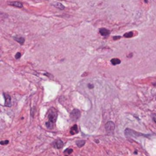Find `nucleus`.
Listing matches in <instances>:
<instances>
[{
	"label": "nucleus",
	"instance_id": "7",
	"mask_svg": "<svg viewBox=\"0 0 156 156\" xmlns=\"http://www.w3.org/2000/svg\"><path fill=\"white\" fill-rule=\"evenodd\" d=\"M78 133V126L76 124H75L70 130V134L71 135H76Z\"/></svg>",
	"mask_w": 156,
	"mask_h": 156
},
{
	"label": "nucleus",
	"instance_id": "5",
	"mask_svg": "<svg viewBox=\"0 0 156 156\" xmlns=\"http://www.w3.org/2000/svg\"><path fill=\"white\" fill-rule=\"evenodd\" d=\"M63 146H64V143H63V142L61 139H56L53 142V146L56 148H57V149H60V148L63 147Z\"/></svg>",
	"mask_w": 156,
	"mask_h": 156
},
{
	"label": "nucleus",
	"instance_id": "9",
	"mask_svg": "<svg viewBox=\"0 0 156 156\" xmlns=\"http://www.w3.org/2000/svg\"><path fill=\"white\" fill-rule=\"evenodd\" d=\"M13 39L15 40V41H17L18 43H19L21 45H23L24 41H25V40H24L23 37H14Z\"/></svg>",
	"mask_w": 156,
	"mask_h": 156
},
{
	"label": "nucleus",
	"instance_id": "12",
	"mask_svg": "<svg viewBox=\"0 0 156 156\" xmlns=\"http://www.w3.org/2000/svg\"><path fill=\"white\" fill-rule=\"evenodd\" d=\"M73 152V149L72 148H67L64 151V153L66 155H71Z\"/></svg>",
	"mask_w": 156,
	"mask_h": 156
},
{
	"label": "nucleus",
	"instance_id": "2",
	"mask_svg": "<svg viewBox=\"0 0 156 156\" xmlns=\"http://www.w3.org/2000/svg\"><path fill=\"white\" fill-rule=\"evenodd\" d=\"M81 117V112L80 110L78 109H74L72 112H71L70 117L71 119L74 121H76L78 120V119Z\"/></svg>",
	"mask_w": 156,
	"mask_h": 156
},
{
	"label": "nucleus",
	"instance_id": "14",
	"mask_svg": "<svg viewBox=\"0 0 156 156\" xmlns=\"http://www.w3.org/2000/svg\"><path fill=\"white\" fill-rule=\"evenodd\" d=\"M124 37H133V32L130 31L129 33H126L124 34Z\"/></svg>",
	"mask_w": 156,
	"mask_h": 156
},
{
	"label": "nucleus",
	"instance_id": "15",
	"mask_svg": "<svg viewBox=\"0 0 156 156\" xmlns=\"http://www.w3.org/2000/svg\"><path fill=\"white\" fill-rule=\"evenodd\" d=\"M8 142H9V141L8 140L1 141V142H0V144H1L2 146H5V145H7V144H8Z\"/></svg>",
	"mask_w": 156,
	"mask_h": 156
},
{
	"label": "nucleus",
	"instance_id": "6",
	"mask_svg": "<svg viewBox=\"0 0 156 156\" xmlns=\"http://www.w3.org/2000/svg\"><path fill=\"white\" fill-rule=\"evenodd\" d=\"M10 6H15L17 8H22L23 7V5L21 2H9L8 3Z\"/></svg>",
	"mask_w": 156,
	"mask_h": 156
},
{
	"label": "nucleus",
	"instance_id": "18",
	"mask_svg": "<svg viewBox=\"0 0 156 156\" xmlns=\"http://www.w3.org/2000/svg\"><path fill=\"white\" fill-rule=\"evenodd\" d=\"M152 118H153V120L155 121V123H156V114H153L152 115Z\"/></svg>",
	"mask_w": 156,
	"mask_h": 156
},
{
	"label": "nucleus",
	"instance_id": "17",
	"mask_svg": "<svg viewBox=\"0 0 156 156\" xmlns=\"http://www.w3.org/2000/svg\"><path fill=\"white\" fill-rule=\"evenodd\" d=\"M121 38V37L120 36H114V37H113V40H117L120 39Z\"/></svg>",
	"mask_w": 156,
	"mask_h": 156
},
{
	"label": "nucleus",
	"instance_id": "20",
	"mask_svg": "<svg viewBox=\"0 0 156 156\" xmlns=\"http://www.w3.org/2000/svg\"><path fill=\"white\" fill-rule=\"evenodd\" d=\"M132 56H133V53H130V56H128L129 58H130V57H131Z\"/></svg>",
	"mask_w": 156,
	"mask_h": 156
},
{
	"label": "nucleus",
	"instance_id": "16",
	"mask_svg": "<svg viewBox=\"0 0 156 156\" xmlns=\"http://www.w3.org/2000/svg\"><path fill=\"white\" fill-rule=\"evenodd\" d=\"M21 53H17L15 57L16 60H18V59L21 58Z\"/></svg>",
	"mask_w": 156,
	"mask_h": 156
},
{
	"label": "nucleus",
	"instance_id": "4",
	"mask_svg": "<svg viewBox=\"0 0 156 156\" xmlns=\"http://www.w3.org/2000/svg\"><path fill=\"white\" fill-rule=\"evenodd\" d=\"M4 98H5V101H6V103H5V105L6 107H11L12 106V98H11V96L8 94L4 93Z\"/></svg>",
	"mask_w": 156,
	"mask_h": 156
},
{
	"label": "nucleus",
	"instance_id": "8",
	"mask_svg": "<svg viewBox=\"0 0 156 156\" xmlns=\"http://www.w3.org/2000/svg\"><path fill=\"white\" fill-rule=\"evenodd\" d=\"M99 33L101 34L102 36H107L110 34V31L107 29H106V28H101L100 31H99Z\"/></svg>",
	"mask_w": 156,
	"mask_h": 156
},
{
	"label": "nucleus",
	"instance_id": "1",
	"mask_svg": "<svg viewBox=\"0 0 156 156\" xmlns=\"http://www.w3.org/2000/svg\"><path fill=\"white\" fill-rule=\"evenodd\" d=\"M58 117V112L56 108L51 107L48 111V121L46 123V126L48 129H53V126L56 123V121Z\"/></svg>",
	"mask_w": 156,
	"mask_h": 156
},
{
	"label": "nucleus",
	"instance_id": "10",
	"mask_svg": "<svg viewBox=\"0 0 156 156\" xmlns=\"http://www.w3.org/2000/svg\"><path fill=\"white\" fill-rule=\"evenodd\" d=\"M110 62H111V64L113 65V66H117V65H119V64H120V60H119V59H117V58H114V59H112L111 60H110Z\"/></svg>",
	"mask_w": 156,
	"mask_h": 156
},
{
	"label": "nucleus",
	"instance_id": "19",
	"mask_svg": "<svg viewBox=\"0 0 156 156\" xmlns=\"http://www.w3.org/2000/svg\"><path fill=\"white\" fill-rule=\"evenodd\" d=\"M93 87H94L93 85H88V88H92Z\"/></svg>",
	"mask_w": 156,
	"mask_h": 156
},
{
	"label": "nucleus",
	"instance_id": "11",
	"mask_svg": "<svg viewBox=\"0 0 156 156\" xmlns=\"http://www.w3.org/2000/svg\"><path fill=\"white\" fill-rule=\"evenodd\" d=\"M76 145L78 148H82L85 145V140H78L76 142Z\"/></svg>",
	"mask_w": 156,
	"mask_h": 156
},
{
	"label": "nucleus",
	"instance_id": "13",
	"mask_svg": "<svg viewBox=\"0 0 156 156\" xmlns=\"http://www.w3.org/2000/svg\"><path fill=\"white\" fill-rule=\"evenodd\" d=\"M54 6L56 7V8H60V9H62V10H63V9L65 8V7L62 6V4H61V3H59V2H58V3H56V4H55Z\"/></svg>",
	"mask_w": 156,
	"mask_h": 156
},
{
	"label": "nucleus",
	"instance_id": "3",
	"mask_svg": "<svg viewBox=\"0 0 156 156\" xmlns=\"http://www.w3.org/2000/svg\"><path fill=\"white\" fill-rule=\"evenodd\" d=\"M104 127H105L106 131L108 133H113V132L114 131V129H115V124H114V123L112 122V121H108V122L105 124Z\"/></svg>",
	"mask_w": 156,
	"mask_h": 156
}]
</instances>
